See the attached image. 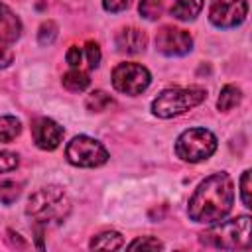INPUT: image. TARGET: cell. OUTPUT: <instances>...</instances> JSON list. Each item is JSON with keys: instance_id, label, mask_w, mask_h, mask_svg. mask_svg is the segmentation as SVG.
Masks as SVG:
<instances>
[{"instance_id": "6da1fadb", "label": "cell", "mask_w": 252, "mask_h": 252, "mask_svg": "<svg viewBox=\"0 0 252 252\" xmlns=\"http://www.w3.org/2000/svg\"><path fill=\"white\" fill-rule=\"evenodd\" d=\"M234 203V185L226 173H213L203 179L193 191L187 213L189 219L201 224H213L222 220Z\"/></svg>"}, {"instance_id": "7a4b0ae2", "label": "cell", "mask_w": 252, "mask_h": 252, "mask_svg": "<svg viewBox=\"0 0 252 252\" xmlns=\"http://www.w3.org/2000/svg\"><path fill=\"white\" fill-rule=\"evenodd\" d=\"M71 211V201L67 193L57 185H47L32 193L26 205V215L33 220L35 226L59 224Z\"/></svg>"}, {"instance_id": "3957f363", "label": "cell", "mask_w": 252, "mask_h": 252, "mask_svg": "<svg viewBox=\"0 0 252 252\" xmlns=\"http://www.w3.org/2000/svg\"><path fill=\"white\" fill-rule=\"evenodd\" d=\"M201 244L209 248H220V250H236L244 248L248 250L252 244L250 238V217L240 215L230 220H219L213 222L205 232L199 234Z\"/></svg>"}, {"instance_id": "277c9868", "label": "cell", "mask_w": 252, "mask_h": 252, "mask_svg": "<svg viewBox=\"0 0 252 252\" xmlns=\"http://www.w3.org/2000/svg\"><path fill=\"white\" fill-rule=\"evenodd\" d=\"M207 98V91L201 87H187V89H165L161 91L154 102L152 112L158 118H173L179 114H185L187 110L199 106Z\"/></svg>"}, {"instance_id": "5b68a950", "label": "cell", "mask_w": 252, "mask_h": 252, "mask_svg": "<svg viewBox=\"0 0 252 252\" xmlns=\"http://www.w3.org/2000/svg\"><path fill=\"white\" fill-rule=\"evenodd\" d=\"M217 150V136L207 128H189L175 140V154L179 159L197 163L209 159Z\"/></svg>"}, {"instance_id": "8992f818", "label": "cell", "mask_w": 252, "mask_h": 252, "mask_svg": "<svg viewBox=\"0 0 252 252\" xmlns=\"http://www.w3.org/2000/svg\"><path fill=\"white\" fill-rule=\"evenodd\" d=\"M65 158L69 163H73L77 167H98V165L106 163L108 152L94 138L75 136L65 148Z\"/></svg>"}, {"instance_id": "52a82bcc", "label": "cell", "mask_w": 252, "mask_h": 252, "mask_svg": "<svg viewBox=\"0 0 252 252\" xmlns=\"http://www.w3.org/2000/svg\"><path fill=\"white\" fill-rule=\"evenodd\" d=\"M150 81H152L150 71L140 63H128L126 61V63L116 65L112 71V87L118 93H124L130 96L144 93L150 87Z\"/></svg>"}, {"instance_id": "ba28073f", "label": "cell", "mask_w": 252, "mask_h": 252, "mask_svg": "<svg viewBox=\"0 0 252 252\" xmlns=\"http://www.w3.org/2000/svg\"><path fill=\"white\" fill-rule=\"evenodd\" d=\"M246 0H213L209 8V20L215 28H236L246 20Z\"/></svg>"}, {"instance_id": "9c48e42d", "label": "cell", "mask_w": 252, "mask_h": 252, "mask_svg": "<svg viewBox=\"0 0 252 252\" xmlns=\"http://www.w3.org/2000/svg\"><path fill=\"white\" fill-rule=\"evenodd\" d=\"M193 47V37L189 32L173 28V26H163L158 35H156V49L167 57H179L189 53Z\"/></svg>"}, {"instance_id": "30bf717a", "label": "cell", "mask_w": 252, "mask_h": 252, "mask_svg": "<svg viewBox=\"0 0 252 252\" xmlns=\"http://www.w3.org/2000/svg\"><path fill=\"white\" fill-rule=\"evenodd\" d=\"M32 136L37 148L41 150H55L63 140V128L51 118H37L32 124Z\"/></svg>"}, {"instance_id": "8fae6325", "label": "cell", "mask_w": 252, "mask_h": 252, "mask_svg": "<svg viewBox=\"0 0 252 252\" xmlns=\"http://www.w3.org/2000/svg\"><path fill=\"white\" fill-rule=\"evenodd\" d=\"M116 49L120 53H142L148 45V35L138 28H122L114 37Z\"/></svg>"}, {"instance_id": "7c38bea8", "label": "cell", "mask_w": 252, "mask_h": 252, "mask_svg": "<svg viewBox=\"0 0 252 252\" xmlns=\"http://www.w3.org/2000/svg\"><path fill=\"white\" fill-rule=\"evenodd\" d=\"M22 35V22L20 18L6 6L0 2V41L12 43L16 39H20Z\"/></svg>"}, {"instance_id": "4fadbf2b", "label": "cell", "mask_w": 252, "mask_h": 252, "mask_svg": "<svg viewBox=\"0 0 252 252\" xmlns=\"http://www.w3.org/2000/svg\"><path fill=\"white\" fill-rule=\"evenodd\" d=\"M201 10H203V0H171L169 6V14L183 22L195 20Z\"/></svg>"}, {"instance_id": "5bb4252c", "label": "cell", "mask_w": 252, "mask_h": 252, "mask_svg": "<svg viewBox=\"0 0 252 252\" xmlns=\"http://www.w3.org/2000/svg\"><path fill=\"white\" fill-rule=\"evenodd\" d=\"M89 246L93 250H118V248L124 246V238L116 230H106V232H100V234L93 236Z\"/></svg>"}, {"instance_id": "9a60e30c", "label": "cell", "mask_w": 252, "mask_h": 252, "mask_svg": "<svg viewBox=\"0 0 252 252\" xmlns=\"http://www.w3.org/2000/svg\"><path fill=\"white\" fill-rule=\"evenodd\" d=\"M61 83H63V87H65L67 91H71V93H81V91H85V89L89 87L91 79H89V75L83 73L81 69H71V71H67V73L63 75Z\"/></svg>"}, {"instance_id": "2e32d148", "label": "cell", "mask_w": 252, "mask_h": 252, "mask_svg": "<svg viewBox=\"0 0 252 252\" xmlns=\"http://www.w3.org/2000/svg\"><path fill=\"white\" fill-rule=\"evenodd\" d=\"M240 98H242L240 89L234 87V85H226V87H222V91H220V94H219L217 108L222 110V112H226V110L234 108V106L240 102Z\"/></svg>"}, {"instance_id": "e0dca14e", "label": "cell", "mask_w": 252, "mask_h": 252, "mask_svg": "<svg viewBox=\"0 0 252 252\" xmlns=\"http://www.w3.org/2000/svg\"><path fill=\"white\" fill-rule=\"evenodd\" d=\"M22 122L16 116H0V142H12L20 136Z\"/></svg>"}, {"instance_id": "ac0fdd59", "label": "cell", "mask_w": 252, "mask_h": 252, "mask_svg": "<svg viewBox=\"0 0 252 252\" xmlns=\"http://www.w3.org/2000/svg\"><path fill=\"white\" fill-rule=\"evenodd\" d=\"M112 96L110 94H106L104 91H93L89 96H87V100H85V104H87V108L91 110V112H102V110H106L108 106H112Z\"/></svg>"}, {"instance_id": "d6986e66", "label": "cell", "mask_w": 252, "mask_h": 252, "mask_svg": "<svg viewBox=\"0 0 252 252\" xmlns=\"http://www.w3.org/2000/svg\"><path fill=\"white\" fill-rule=\"evenodd\" d=\"M22 193V185L12 181V179H4L0 181V203L4 205H12Z\"/></svg>"}, {"instance_id": "ffe728a7", "label": "cell", "mask_w": 252, "mask_h": 252, "mask_svg": "<svg viewBox=\"0 0 252 252\" xmlns=\"http://www.w3.org/2000/svg\"><path fill=\"white\" fill-rule=\"evenodd\" d=\"M138 10H140V16L146 18V20H158L163 12V4L161 0H140L138 4Z\"/></svg>"}, {"instance_id": "44dd1931", "label": "cell", "mask_w": 252, "mask_h": 252, "mask_svg": "<svg viewBox=\"0 0 252 252\" xmlns=\"http://www.w3.org/2000/svg\"><path fill=\"white\" fill-rule=\"evenodd\" d=\"M55 37H57V26H55V22H51V20L43 22V24L39 26V32H37V41H39V45H51Z\"/></svg>"}, {"instance_id": "7402d4cb", "label": "cell", "mask_w": 252, "mask_h": 252, "mask_svg": "<svg viewBox=\"0 0 252 252\" xmlns=\"http://www.w3.org/2000/svg\"><path fill=\"white\" fill-rule=\"evenodd\" d=\"M130 250H161L163 244L156 236H140L128 244Z\"/></svg>"}, {"instance_id": "603a6c76", "label": "cell", "mask_w": 252, "mask_h": 252, "mask_svg": "<svg viewBox=\"0 0 252 252\" xmlns=\"http://www.w3.org/2000/svg\"><path fill=\"white\" fill-rule=\"evenodd\" d=\"M18 163H20V159H18V156H16V154L0 150V173H6V171L16 169V167H18Z\"/></svg>"}, {"instance_id": "cb8c5ba5", "label": "cell", "mask_w": 252, "mask_h": 252, "mask_svg": "<svg viewBox=\"0 0 252 252\" xmlns=\"http://www.w3.org/2000/svg\"><path fill=\"white\" fill-rule=\"evenodd\" d=\"M240 199L244 203V207H252V199H250V169H246L240 177Z\"/></svg>"}, {"instance_id": "d4e9b609", "label": "cell", "mask_w": 252, "mask_h": 252, "mask_svg": "<svg viewBox=\"0 0 252 252\" xmlns=\"http://www.w3.org/2000/svg\"><path fill=\"white\" fill-rule=\"evenodd\" d=\"M85 49H87V61H89V67H91V69H96L98 63H100V47H98V43L89 41Z\"/></svg>"}, {"instance_id": "484cf974", "label": "cell", "mask_w": 252, "mask_h": 252, "mask_svg": "<svg viewBox=\"0 0 252 252\" xmlns=\"http://www.w3.org/2000/svg\"><path fill=\"white\" fill-rule=\"evenodd\" d=\"M130 2L132 0H102V8L106 10V12H122V10H126L128 6H130Z\"/></svg>"}, {"instance_id": "4316f807", "label": "cell", "mask_w": 252, "mask_h": 252, "mask_svg": "<svg viewBox=\"0 0 252 252\" xmlns=\"http://www.w3.org/2000/svg\"><path fill=\"white\" fill-rule=\"evenodd\" d=\"M81 57H83V53H81V47H77V45H71V47H69V51H67V63H69L73 69H77V67L81 65Z\"/></svg>"}, {"instance_id": "83f0119b", "label": "cell", "mask_w": 252, "mask_h": 252, "mask_svg": "<svg viewBox=\"0 0 252 252\" xmlns=\"http://www.w3.org/2000/svg\"><path fill=\"white\" fill-rule=\"evenodd\" d=\"M12 59H14V53H12V49L0 43V67H8V65L12 63Z\"/></svg>"}]
</instances>
